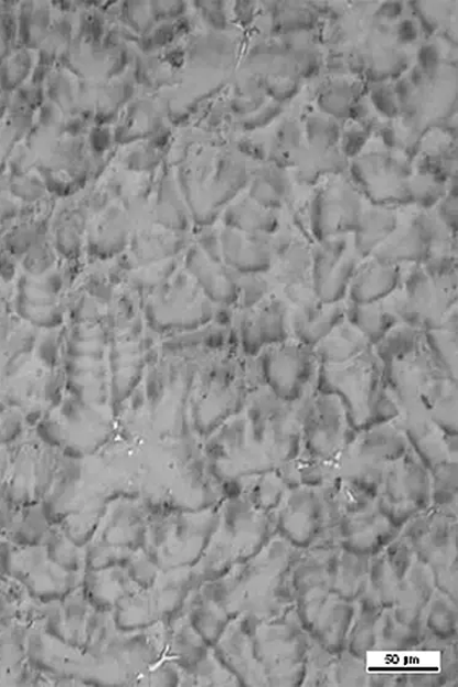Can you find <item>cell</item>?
<instances>
[{
  "label": "cell",
  "instance_id": "cell-1",
  "mask_svg": "<svg viewBox=\"0 0 458 687\" xmlns=\"http://www.w3.org/2000/svg\"><path fill=\"white\" fill-rule=\"evenodd\" d=\"M383 364L373 347L356 359L338 366H319L315 389L339 399L347 420L354 426H372L384 393Z\"/></svg>",
  "mask_w": 458,
  "mask_h": 687
},
{
  "label": "cell",
  "instance_id": "cell-2",
  "mask_svg": "<svg viewBox=\"0 0 458 687\" xmlns=\"http://www.w3.org/2000/svg\"><path fill=\"white\" fill-rule=\"evenodd\" d=\"M383 302L400 324L422 331L441 330L457 308V292L440 288L417 265L403 273L400 288Z\"/></svg>",
  "mask_w": 458,
  "mask_h": 687
},
{
  "label": "cell",
  "instance_id": "cell-3",
  "mask_svg": "<svg viewBox=\"0 0 458 687\" xmlns=\"http://www.w3.org/2000/svg\"><path fill=\"white\" fill-rule=\"evenodd\" d=\"M182 277L147 303L146 318L157 331L183 335L215 323L221 307L209 301L190 275Z\"/></svg>",
  "mask_w": 458,
  "mask_h": 687
},
{
  "label": "cell",
  "instance_id": "cell-4",
  "mask_svg": "<svg viewBox=\"0 0 458 687\" xmlns=\"http://www.w3.org/2000/svg\"><path fill=\"white\" fill-rule=\"evenodd\" d=\"M256 361L263 385L286 404L297 402L315 388L319 365L313 350L299 342L266 348Z\"/></svg>",
  "mask_w": 458,
  "mask_h": 687
},
{
  "label": "cell",
  "instance_id": "cell-5",
  "mask_svg": "<svg viewBox=\"0 0 458 687\" xmlns=\"http://www.w3.org/2000/svg\"><path fill=\"white\" fill-rule=\"evenodd\" d=\"M233 326L245 358H256L262 351L292 340L290 308L275 292L254 309L237 311Z\"/></svg>",
  "mask_w": 458,
  "mask_h": 687
},
{
  "label": "cell",
  "instance_id": "cell-6",
  "mask_svg": "<svg viewBox=\"0 0 458 687\" xmlns=\"http://www.w3.org/2000/svg\"><path fill=\"white\" fill-rule=\"evenodd\" d=\"M361 258L350 248L347 236L320 240L312 250L311 281L323 304L347 301L348 291Z\"/></svg>",
  "mask_w": 458,
  "mask_h": 687
},
{
  "label": "cell",
  "instance_id": "cell-7",
  "mask_svg": "<svg viewBox=\"0 0 458 687\" xmlns=\"http://www.w3.org/2000/svg\"><path fill=\"white\" fill-rule=\"evenodd\" d=\"M190 278L215 307L235 309L238 301V273L224 262L214 261L200 247L193 248L187 261Z\"/></svg>",
  "mask_w": 458,
  "mask_h": 687
},
{
  "label": "cell",
  "instance_id": "cell-8",
  "mask_svg": "<svg viewBox=\"0 0 458 687\" xmlns=\"http://www.w3.org/2000/svg\"><path fill=\"white\" fill-rule=\"evenodd\" d=\"M220 240L226 267L238 275L269 272L271 236L249 235L226 227Z\"/></svg>",
  "mask_w": 458,
  "mask_h": 687
},
{
  "label": "cell",
  "instance_id": "cell-9",
  "mask_svg": "<svg viewBox=\"0 0 458 687\" xmlns=\"http://www.w3.org/2000/svg\"><path fill=\"white\" fill-rule=\"evenodd\" d=\"M312 250L290 235L271 236L270 280L278 288L311 281ZM275 288V289H278Z\"/></svg>",
  "mask_w": 458,
  "mask_h": 687
},
{
  "label": "cell",
  "instance_id": "cell-10",
  "mask_svg": "<svg viewBox=\"0 0 458 687\" xmlns=\"http://www.w3.org/2000/svg\"><path fill=\"white\" fill-rule=\"evenodd\" d=\"M432 255L430 239L418 216L396 230L377 248L371 258L384 265L403 267L405 262L422 266Z\"/></svg>",
  "mask_w": 458,
  "mask_h": 687
},
{
  "label": "cell",
  "instance_id": "cell-11",
  "mask_svg": "<svg viewBox=\"0 0 458 687\" xmlns=\"http://www.w3.org/2000/svg\"><path fill=\"white\" fill-rule=\"evenodd\" d=\"M401 280V267L384 265L371 258L354 272L347 301L354 304L382 302L400 288Z\"/></svg>",
  "mask_w": 458,
  "mask_h": 687
},
{
  "label": "cell",
  "instance_id": "cell-12",
  "mask_svg": "<svg viewBox=\"0 0 458 687\" xmlns=\"http://www.w3.org/2000/svg\"><path fill=\"white\" fill-rule=\"evenodd\" d=\"M65 387L78 402L102 405L110 393L106 366L100 361L66 358Z\"/></svg>",
  "mask_w": 458,
  "mask_h": 687
},
{
  "label": "cell",
  "instance_id": "cell-13",
  "mask_svg": "<svg viewBox=\"0 0 458 687\" xmlns=\"http://www.w3.org/2000/svg\"><path fill=\"white\" fill-rule=\"evenodd\" d=\"M343 322H345V302L319 303L307 311H290L291 339L313 350Z\"/></svg>",
  "mask_w": 458,
  "mask_h": 687
},
{
  "label": "cell",
  "instance_id": "cell-14",
  "mask_svg": "<svg viewBox=\"0 0 458 687\" xmlns=\"http://www.w3.org/2000/svg\"><path fill=\"white\" fill-rule=\"evenodd\" d=\"M371 343L345 320L313 348L319 366H338L371 350Z\"/></svg>",
  "mask_w": 458,
  "mask_h": 687
},
{
  "label": "cell",
  "instance_id": "cell-15",
  "mask_svg": "<svg viewBox=\"0 0 458 687\" xmlns=\"http://www.w3.org/2000/svg\"><path fill=\"white\" fill-rule=\"evenodd\" d=\"M109 571V570H108ZM131 580L128 572L123 568L103 571H89L84 580L85 600L96 607V611L107 612L114 609L117 603L132 592L130 589Z\"/></svg>",
  "mask_w": 458,
  "mask_h": 687
},
{
  "label": "cell",
  "instance_id": "cell-16",
  "mask_svg": "<svg viewBox=\"0 0 458 687\" xmlns=\"http://www.w3.org/2000/svg\"><path fill=\"white\" fill-rule=\"evenodd\" d=\"M398 226L396 215L388 210L363 212L353 232V249L361 259L373 256Z\"/></svg>",
  "mask_w": 458,
  "mask_h": 687
},
{
  "label": "cell",
  "instance_id": "cell-17",
  "mask_svg": "<svg viewBox=\"0 0 458 687\" xmlns=\"http://www.w3.org/2000/svg\"><path fill=\"white\" fill-rule=\"evenodd\" d=\"M345 320L369 340L372 347L381 342L388 331L400 324L383 301L371 304H354L345 301Z\"/></svg>",
  "mask_w": 458,
  "mask_h": 687
},
{
  "label": "cell",
  "instance_id": "cell-18",
  "mask_svg": "<svg viewBox=\"0 0 458 687\" xmlns=\"http://www.w3.org/2000/svg\"><path fill=\"white\" fill-rule=\"evenodd\" d=\"M29 590L34 598L44 602L65 600L71 597L78 586L75 572L66 571L60 567L41 566L28 577Z\"/></svg>",
  "mask_w": 458,
  "mask_h": 687
},
{
  "label": "cell",
  "instance_id": "cell-19",
  "mask_svg": "<svg viewBox=\"0 0 458 687\" xmlns=\"http://www.w3.org/2000/svg\"><path fill=\"white\" fill-rule=\"evenodd\" d=\"M102 541L126 551H135L146 543L143 514L135 508L118 509L113 515Z\"/></svg>",
  "mask_w": 458,
  "mask_h": 687
},
{
  "label": "cell",
  "instance_id": "cell-20",
  "mask_svg": "<svg viewBox=\"0 0 458 687\" xmlns=\"http://www.w3.org/2000/svg\"><path fill=\"white\" fill-rule=\"evenodd\" d=\"M423 346V331L398 324L377 342L373 352L383 365L403 361Z\"/></svg>",
  "mask_w": 458,
  "mask_h": 687
},
{
  "label": "cell",
  "instance_id": "cell-21",
  "mask_svg": "<svg viewBox=\"0 0 458 687\" xmlns=\"http://www.w3.org/2000/svg\"><path fill=\"white\" fill-rule=\"evenodd\" d=\"M227 228L249 235L273 236L279 230L278 216L259 204H243L226 215Z\"/></svg>",
  "mask_w": 458,
  "mask_h": 687
},
{
  "label": "cell",
  "instance_id": "cell-22",
  "mask_svg": "<svg viewBox=\"0 0 458 687\" xmlns=\"http://www.w3.org/2000/svg\"><path fill=\"white\" fill-rule=\"evenodd\" d=\"M107 348V335L99 325H76L64 343L67 358L102 361Z\"/></svg>",
  "mask_w": 458,
  "mask_h": 687
},
{
  "label": "cell",
  "instance_id": "cell-23",
  "mask_svg": "<svg viewBox=\"0 0 458 687\" xmlns=\"http://www.w3.org/2000/svg\"><path fill=\"white\" fill-rule=\"evenodd\" d=\"M423 340L437 368L448 379L457 383V332L423 331Z\"/></svg>",
  "mask_w": 458,
  "mask_h": 687
},
{
  "label": "cell",
  "instance_id": "cell-24",
  "mask_svg": "<svg viewBox=\"0 0 458 687\" xmlns=\"http://www.w3.org/2000/svg\"><path fill=\"white\" fill-rule=\"evenodd\" d=\"M114 609H117L116 624L121 632L151 626L158 616L153 600L134 593L123 598Z\"/></svg>",
  "mask_w": 458,
  "mask_h": 687
},
{
  "label": "cell",
  "instance_id": "cell-25",
  "mask_svg": "<svg viewBox=\"0 0 458 687\" xmlns=\"http://www.w3.org/2000/svg\"><path fill=\"white\" fill-rule=\"evenodd\" d=\"M275 292L268 273L238 275V301L236 311H249Z\"/></svg>",
  "mask_w": 458,
  "mask_h": 687
},
{
  "label": "cell",
  "instance_id": "cell-26",
  "mask_svg": "<svg viewBox=\"0 0 458 687\" xmlns=\"http://www.w3.org/2000/svg\"><path fill=\"white\" fill-rule=\"evenodd\" d=\"M45 554L51 562L66 571L75 572L79 569V556L75 545L61 533H52L45 537Z\"/></svg>",
  "mask_w": 458,
  "mask_h": 687
},
{
  "label": "cell",
  "instance_id": "cell-27",
  "mask_svg": "<svg viewBox=\"0 0 458 687\" xmlns=\"http://www.w3.org/2000/svg\"><path fill=\"white\" fill-rule=\"evenodd\" d=\"M123 559H131L130 555L126 552V549L114 547L102 541L88 548L86 566L88 571L124 568Z\"/></svg>",
  "mask_w": 458,
  "mask_h": 687
},
{
  "label": "cell",
  "instance_id": "cell-28",
  "mask_svg": "<svg viewBox=\"0 0 458 687\" xmlns=\"http://www.w3.org/2000/svg\"><path fill=\"white\" fill-rule=\"evenodd\" d=\"M98 519L96 513L92 511L68 515L63 524V534L74 545L82 546L89 541L96 532Z\"/></svg>",
  "mask_w": 458,
  "mask_h": 687
},
{
  "label": "cell",
  "instance_id": "cell-29",
  "mask_svg": "<svg viewBox=\"0 0 458 687\" xmlns=\"http://www.w3.org/2000/svg\"><path fill=\"white\" fill-rule=\"evenodd\" d=\"M109 624L106 612L96 611L88 616L84 630V645L92 655L100 654L107 644Z\"/></svg>",
  "mask_w": 458,
  "mask_h": 687
},
{
  "label": "cell",
  "instance_id": "cell-30",
  "mask_svg": "<svg viewBox=\"0 0 458 687\" xmlns=\"http://www.w3.org/2000/svg\"><path fill=\"white\" fill-rule=\"evenodd\" d=\"M128 576L134 586L142 590H150L157 580V565L150 558L131 559L128 566Z\"/></svg>",
  "mask_w": 458,
  "mask_h": 687
},
{
  "label": "cell",
  "instance_id": "cell-31",
  "mask_svg": "<svg viewBox=\"0 0 458 687\" xmlns=\"http://www.w3.org/2000/svg\"><path fill=\"white\" fill-rule=\"evenodd\" d=\"M66 429L61 422L50 419L41 421L39 427V433L45 443L52 446V448H60L65 443Z\"/></svg>",
  "mask_w": 458,
  "mask_h": 687
},
{
  "label": "cell",
  "instance_id": "cell-32",
  "mask_svg": "<svg viewBox=\"0 0 458 687\" xmlns=\"http://www.w3.org/2000/svg\"><path fill=\"white\" fill-rule=\"evenodd\" d=\"M20 419L15 416H6L0 420V441H8L18 437L20 429Z\"/></svg>",
  "mask_w": 458,
  "mask_h": 687
}]
</instances>
